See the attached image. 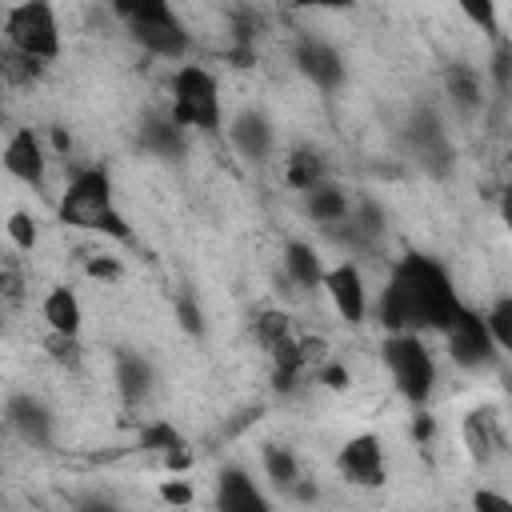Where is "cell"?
I'll return each instance as SVG.
<instances>
[{"mask_svg": "<svg viewBox=\"0 0 512 512\" xmlns=\"http://www.w3.org/2000/svg\"><path fill=\"white\" fill-rule=\"evenodd\" d=\"M464 308L468 304L456 292L452 272L428 252H404L388 268V280L376 300L380 324L388 332H412V336H420V332L444 336Z\"/></svg>", "mask_w": 512, "mask_h": 512, "instance_id": "obj_1", "label": "cell"}, {"mask_svg": "<svg viewBox=\"0 0 512 512\" xmlns=\"http://www.w3.org/2000/svg\"><path fill=\"white\" fill-rule=\"evenodd\" d=\"M56 216L68 224V228H80V232H96V236H108L116 244H128L132 240V228L128 220L120 216L116 208V188H112V176L108 168L100 164H88V168H76L56 200Z\"/></svg>", "mask_w": 512, "mask_h": 512, "instance_id": "obj_2", "label": "cell"}, {"mask_svg": "<svg viewBox=\"0 0 512 512\" xmlns=\"http://www.w3.org/2000/svg\"><path fill=\"white\" fill-rule=\"evenodd\" d=\"M116 16L124 24V32L132 36V44L140 52H148L152 60H168V64H184L192 52V32L184 24V16L164 4V0H128L116 4Z\"/></svg>", "mask_w": 512, "mask_h": 512, "instance_id": "obj_3", "label": "cell"}, {"mask_svg": "<svg viewBox=\"0 0 512 512\" xmlns=\"http://www.w3.org/2000/svg\"><path fill=\"white\" fill-rule=\"evenodd\" d=\"M168 116L184 132H200V136L224 132V100L216 72L196 60H184L168 76Z\"/></svg>", "mask_w": 512, "mask_h": 512, "instance_id": "obj_4", "label": "cell"}, {"mask_svg": "<svg viewBox=\"0 0 512 512\" xmlns=\"http://www.w3.org/2000/svg\"><path fill=\"white\" fill-rule=\"evenodd\" d=\"M0 28H4V40H8V52L24 56V60L52 64L64 52L60 16H56V8L48 0H24V4L4 8Z\"/></svg>", "mask_w": 512, "mask_h": 512, "instance_id": "obj_5", "label": "cell"}, {"mask_svg": "<svg viewBox=\"0 0 512 512\" xmlns=\"http://www.w3.org/2000/svg\"><path fill=\"white\" fill-rule=\"evenodd\" d=\"M380 356H384V368H388V380L392 388L412 404V408H424L436 392V356L432 348L424 344V336H412V332H388L384 344H380Z\"/></svg>", "mask_w": 512, "mask_h": 512, "instance_id": "obj_6", "label": "cell"}, {"mask_svg": "<svg viewBox=\"0 0 512 512\" xmlns=\"http://www.w3.org/2000/svg\"><path fill=\"white\" fill-rule=\"evenodd\" d=\"M404 148L412 152V160H416L428 176L444 180V176L452 172L456 148H452V136H448V124H444L440 108L416 104V108L408 112V120H404Z\"/></svg>", "mask_w": 512, "mask_h": 512, "instance_id": "obj_7", "label": "cell"}, {"mask_svg": "<svg viewBox=\"0 0 512 512\" xmlns=\"http://www.w3.org/2000/svg\"><path fill=\"white\" fill-rule=\"evenodd\" d=\"M252 336H256V344L268 352L272 372H276V384L288 388V384L296 380V372L304 368V360H308V344L296 336L288 312H280V308H256V316H252Z\"/></svg>", "mask_w": 512, "mask_h": 512, "instance_id": "obj_8", "label": "cell"}, {"mask_svg": "<svg viewBox=\"0 0 512 512\" xmlns=\"http://www.w3.org/2000/svg\"><path fill=\"white\" fill-rule=\"evenodd\" d=\"M444 344H448V360L460 368V372H488L496 360H500V348L492 344L488 328H484V316L480 308H464L456 316V324L444 332Z\"/></svg>", "mask_w": 512, "mask_h": 512, "instance_id": "obj_9", "label": "cell"}, {"mask_svg": "<svg viewBox=\"0 0 512 512\" xmlns=\"http://www.w3.org/2000/svg\"><path fill=\"white\" fill-rule=\"evenodd\" d=\"M292 68L320 92H340L348 80V64H344L340 48L324 36H312V32H300L292 40Z\"/></svg>", "mask_w": 512, "mask_h": 512, "instance_id": "obj_10", "label": "cell"}, {"mask_svg": "<svg viewBox=\"0 0 512 512\" xmlns=\"http://www.w3.org/2000/svg\"><path fill=\"white\" fill-rule=\"evenodd\" d=\"M336 472L340 480H348L352 488H384L388 480V452L384 440L376 432H360L348 436L336 452Z\"/></svg>", "mask_w": 512, "mask_h": 512, "instance_id": "obj_11", "label": "cell"}, {"mask_svg": "<svg viewBox=\"0 0 512 512\" xmlns=\"http://www.w3.org/2000/svg\"><path fill=\"white\" fill-rule=\"evenodd\" d=\"M0 164L24 188L44 192V184H48V152H44V140L32 128H12V136L0 148Z\"/></svg>", "mask_w": 512, "mask_h": 512, "instance_id": "obj_12", "label": "cell"}, {"mask_svg": "<svg viewBox=\"0 0 512 512\" xmlns=\"http://www.w3.org/2000/svg\"><path fill=\"white\" fill-rule=\"evenodd\" d=\"M224 128H228V144H232V152L240 160H248V164H268L272 160V152H276V124H272V116L264 108L248 104Z\"/></svg>", "mask_w": 512, "mask_h": 512, "instance_id": "obj_13", "label": "cell"}, {"mask_svg": "<svg viewBox=\"0 0 512 512\" xmlns=\"http://www.w3.org/2000/svg\"><path fill=\"white\" fill-rule=\"evenodd\" d=\"M320 288H324V296L332 300V308H336V316L344 324H364V316H368V288H364V272L356 268V260L328 264Z\"/></svg>", "mask_w": 512, "mask_h": 512, "instance_id": "obj_14", "label": "cell"}, {"mask_svg": "<svg viewBox=\"0 0 512 512\" xmlns=\"http://www.w3.org/2000/svg\"><path fill=\"white\" fill-rule=\"evenodd\" d=\"M212 508L216 512H276L268 492L260 488V480L240 468V464H224L216 472V488H212Z\"/></svg>", "mask_w": 512, "mask_h": 512, "instance_id": "obj_15", "label": "cell"}, {"mask_svg": "<svg viewBox=\"0 0 512 512\" xmlns=\"http://www.w3.org/2000/svg\"><path fill=\"white\" fill-rule=\"evenodd\" d=\"M4 420H8V428H12L24 444H32V448H52V440H56V416H52V408H48L40 396H32V392L8 396Z\"/></svg>", "mask_w": 512, "mask_h": 512, "instance_id": "obj_16", "label": "cell"}, {"mask_svg": "<svg viewBox=\"0 0 512 512\" xmlns=\"http://www.w3.org/2000/svg\"><path fill=\"white\" fill-rule=\"evenodd\" d=\"M260 464H264V476L272 480V488H280L284 496H292V500H300V504L316 500V484L304 476L300 456H296L288 444L268 440V444L260 448Z\"/></svg>", "mask_w": 512, "mask_h": 512, "instance_id": "obj_17", "label": "cell"}, {"mask_svg": "<svg viewBox=\"0 0 512 512\" xmlns=\"http://www.w3.org/2000/svg\"><path fill=\"white\" fill-rule=\"evenodd\" d=\"M136 144H140V152H148L152 160L176 164V160H184V152H188V132H184L168 112H144V120H140V128H136Z\"/></svg>", "mask_w": 512, "mask_h": 512, "instance_id": "obj_18", "label": "cell"}, {"mask_svg": "<svg viewBox=\"0 0 512 512\" xmlns=\"http://www.w3.org/2000/svg\"><path fill=\"white\" fill-rule=\"evenodd\" d=\"M460 436H464L468 460L480 464V468H488V464L504 452V444H508L504 424H500V416H496L492 408H472V412L464 416V424H460Z\"/></svg>", "mask_w": 512, "mask_h": 512, "instance_id": "obj_19", "label": "cell"}, {"mask_svg": "<svg viewBox=\"0 0 512 512\" xmlns=\"http://www.w3.org/2000/svg\"><path fill=\"white\" fill-rule=\"evenodd\" d=\"M40 320L48 328V336H64V340H76L80 328H84V308H80V296L68 288V284H52L40 300Z\"/></svg>", "mask_w": 512, "mask_h": 512, "instance_id": "obj_20", "label": "cell"}, {"mask_svg": "<svg viewBox=\"0 0 512 512\" xmlns=\"http://www.w3.org/2000/svg\"><path fill=\"white\" fill-rule=\"evenodd\" d=\"M444 96H448V104L456 112L472 116V112L484 108V76L472 64L452 60V64H444Z\"/></svg>", "mask_w": 512, "mask_h": 512, "instance_id": "obj_21", "label": "cell"}, {"mask_svg": "<svg viewBox=\"0 0 512 512\" xmlns=\"http://www.w3.org/2000/svg\"><path fill=\"white\" fill-rule=\"evenodd\" d=\"M304 212H308V220H316L320 228H344V220H348V212H352V196L336 184V180H324V184H316L312 192H304Z\"/></svg>", "mask_w": 512, "mask_h": 512, "instance_id": "obj_22", "label": "cell"}, {"mask_svg": "<svg viewBox=\"0 0 512 512\" xmlns=\"http://www.w3.org/2000/svg\"><path fill=\"white\" fill-rule=\"evenodd\" d=\"M336 232H340V228H336ZM384 232H388V212H384V204L372 200V196L352 200V212H348V220H344V236H348L356 248H376V244L384 240Z\"/></svg>", "mask_w": 512, "mask_h": 512, "instance_id": "obj_23", "label": "cell"}, {"mask_svg": "<svg viewBox=\"0 0 512 512\" xmlns=\"http://www.w3.org/2000/svg\"><path fill=\"white\" fill-rule=\"evenodd\" d=\"M116 388H120L124 404L148 400L152 388H156V368H152V360L140 356V352H120V360H116Z\"/></svg>", "mask_w": 512, "mask_h": 512, "instance_id": "obj_24", "label": "cell"}, {"mask_svg": "<svg viewBox=\"0 0 512 512\" xmlns=\"http://www.w3.org/2000/svg\"><path fill=\"white\" fill-rule=\"evenodd\" d=\"M324 256L308 244V240H288L284 244V276L300 288V292H312V288H320V280H324Z\"/></svg>", "mask_w": 512, "mask_h": 512, "instance_id": "obj_25", "label": "cell"}, {"mask_svg": "<svg viewBox=\"0 0 512 512\" xmlns=\"http://www.w3.org/2000/svg\"><path fill=\"white\" fill-rule=\"evenodd\" d=\"M284 180H288V188H296L300 196L312 192L316 184H324V180H328L324 152H316V148H308V144H296V148L288 152V160H284Z\"/></svg>", "mask_w": 512, "mask_h": 512, "instance_id": "obj_26", "label": "cell"}, {"mask_svg": "<svg viewBox=\"0 0 512 512\" xmlns=\"http://www.w3.org/2000/svg\"><path fill=\"white\" fill-rule=\"evenodd\" d=\"M140 448L164 456L172 468H184V464H188V444H184V436H180L168 420H152V424L140 432Z\"/></svg>", "mask_w": 512, "mask_h": 512, "instance_id": "obj_27", "label": "cell"}, {"mask_svg": "<svg viewBox=\"0 0 512 512\" xmlns=\"http://www.w3.org/2000/svg\"><path fill=\"white\" fill-rule=\"evenodd\" d=\"M484 328H488V336H492V344L500 348V356L512 348V296H496L484 312Z\"/></svg>", "mask_w": 512, "mask_h": 512, "instance_id": "obj_28", "label": "cell"}, {"mask_svg": "<svg viewBox=\"0 0 512 512\" xmlns=\"http://www.w3.org/2000/svg\"><path fill=\"white\" fill-rule=\"evenodd\" d=\"M4 232H8V244H12L16 256L36 252V244H40V224H36V216L24 212V208H16V212L4 220Z\"/></svg>", "mask_w": 512, "mask_h": 512, "instance_id": "obj_29", "label": "cell"}, {"mask_svg": "<svg viewBox=\"0 0 512 512\" xmlns=\"http://www.w3.org/2000/svg\"><path fill=\"white\" fill-rule=\"evenodd\" d=\"M24 296V264L16 252H4L0 256V304H16Z\"/></svg>", "mask_w": 512, "mask_h": 512, "instance_id": "obj_30", "label": "cell"}, {"mask_svg": "<svg viewBox=\"0 0 512 512\" xmlns=\"http://www.w3.org/2000/svg\"><path fill=\"white\" fill-rule=\"evenodd\" d=\"M176 320H180V328L192 332V336L204 332V308H200V300H196L192 292H180V296H176Z\"/></svg>", "mask_w": 512, "mask_h": 512, "instance_id": "obj_31", "label": "cell"}, {"mask_svg": "<svg viewBox=\"0 0 512 512\" xmlns=\"http://www.w3.org/2000/svg\"><path fill=\"white\" fill-rule=\"evenodd\" d=\"M468 504H472V512H512V500H508L500 488H488V484L472 488Z\"/></svg>", "mask_w": 512, "mask_h": 512, "instance_id": "obj_32", "label": "cell"}, {"mask_svg": "<svg viewBox=\"0 0 512 512\" xmlns=\"http://www.w3.org/2000/svg\"><path fill=\"white\" fill-rule=\"evenodd\" d=\"M160 500H164V504H172V508H188V504L196 500V492H192V480H180V476H172V480H160Z\"/></svg>", "mask_w": 512, "mask_h": 512, "instance_id": "obj_33", "label": "cell"}, {"mask_svg": "<svg viewBox=\"0 0 512 512\" xmlns=\"http://www.w3.org/2000/svg\"><path fill=\"white\" fill-rule=\"evenodd\" d=\"M84 272L96 276V280H120V264H116L112 256H96V260H88Z\"/></svg>", "mask_w": 512, "mask_h": 512, "instance_id": "obj_34", "label": "cell"}, {"mask_svg": "<svg viewBox=\"0 0 512 512\" xmlns=\"http://www.w3.org/2000/svg\"><path fill=\"white\" fill-rule=\"evenodd\" d=\"M48 348H52V356H56V360H64V364H72V360L80 356L76 340H64V336H48Z\"/></svg>", "mask_w": 512, "mask_h": 512, "instance_id": "obj_35", "label": "cell"}, {"mask_svg": "<svg viewBox=\"0 0 512 512\" xmlns=\"http://www.w3.org/2000/svg\"><path fill=\"white\" fill-rule=\"evenodd\" d=\"M320 380H324L328 388H336V392L348 388V372H344L340 364H324V368H320Z\"/></svg>", "mask_w": 512, "mask_h": 512, "instance_id": "obj_36", "label": "cell"}, {"mask_svg": "<svg viewBox=\"0 0 512 512\" xmlns=\"http://www.w3.org/2000/svg\"><path fill=\"white\" fill-rule=\"evenodd\" d=\"M4 84H8V80H4V52H0V92H4Z\"/></svg>", "mask_w": 512, "mask_h": 512, "instance_id": "obj_37", "label": "cell"}, {"mask_svg": "<svg viewBox=\"0 0 512 512\" xmlns=\"http://www.w3.org/2000/svg\"><path fill=\"white\" fill-rule=\"evenodd\" d=\"M0 332H4V304H0Z\"/></svg>", "mask_w": 512, "mask_h": 512, "instance_id": "obj_38", "label": "cell"}, {"mask_svg": "<svg viewBox=\"0 0 512 512\" xmlns=\"http://www.w3.org/2000/svg\"><path fill=\"white\" fill-rule=\"evenodd\" d=\"M88 512H108V508H88Z\"/></svg>", "mask_w": 512, "mask_h": 512, "instance_id": "obj_39", "label": "cell"}]
</instances>
